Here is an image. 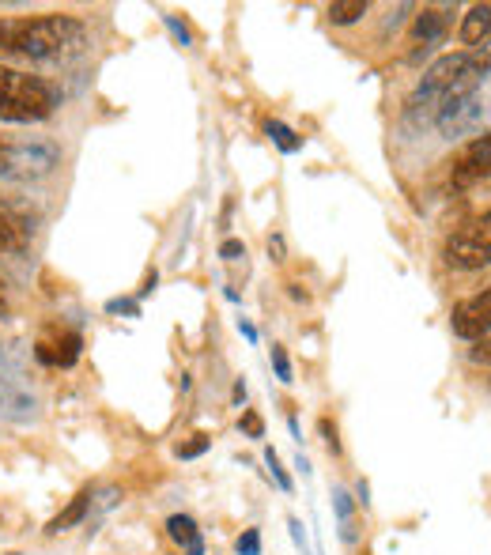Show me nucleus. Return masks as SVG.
<instances>
[{"instance_id": "obj_26", "label": "nucleus", "mask_w": 491, "mask_h": 555, "mask_svg": "<svg viewBox=\"0 0 491 555\" xmlns=\"http://www.w3.org/2000/svg\"><path fill=\"white\" fill-rule=\"evenodd\" d=\"M220 257L223 261H242V257H246V246H242L238 238H227V242L220 246Z\"/></svg>"}, {"instance_id": "obj_32", "label": "nucleus", "mask_w": 491, "mask_h": 555, "mask_svg": "<svg viewBox=\"0 0 491 555\" xmlns=\"http://www.w3.org/2000/svg\"><path fill=\"white\" fill-rule=\"evenodd\" d=\"M359 503L363 506L371 503V488H367V480H359Z\"/></svg>"}, {"instance_id": "obj_31", "label": "nucleus", "mask_w": 491, "mask_h": 555, "mask_svg": "<svg viewBox=\"0 0 491 555\" xmlns=\"http://www.w3.org/2000/svg\"><path fill=\"white\" fill-rule=\"evenodd\" d=\"M238 333H242V337L250 340V344H254V340H257V329H254V325H250V321H246V318H238Z\"/></svg>"}, {"instance_id": "obj_17", "label": "nucleus", "mask_w": 491, "mask_h": 555, "mask_svg": "<svg viewBox=\"0 0 491 555\" xmlns=\"http://www.w3.org/2000/svg\"><path fill=\"white\" fill-rule=\"evenodd\" d=\"M0 250H4V253L23 250V227H19L16 219L8 216V212H0Z\"/></svg>"}, {"instance_id": "obj_16", "label": "nucleus", "mask_w": 491, "mask_h": 555, "mask_svg": "<svg viewBox=\"0 0 491 555\" xmlns=\"http://www.w3.org/2000/svg\"><path fill=\"white\" fill-rule=\"evenodd\" d=\"M265 133L272 136V144H276V148H280L284 155H295L299 148H303V136L295 133V129H288L284 121H276V118L265 121Z\"/></svg>"}, {"instance_id": "obj_10", "label": "nucleus", "mask_w": 491, "mask_h": 555, "mask_svg": "<svg viewBox=\"0 0 491 555\" xmlns=\"http://www.w3.org/2000/svg\"><path fill=\"white\" fill-rule=\"evenodd\" d=\"M446 31H450V16L442 8H424L416 16V23H412V42L416 46L424 42V50H431V46H439L442 38H446Z\"/></svg>"}, {"instance_id": "obj_33", "label": "nucleus", "mask_w": 491, "mask_h": 555, "mask_svg": "<svg viewBox=\"0 0 491 555\" xmlns=\"http://www.w3.org/2000/svg\"><path fill=\"white\" fill-rule=\"evenodd\" d=\"M242 401H246V382L238 378V382H235V404H242Z\"/></svg>"}, {"instance_id": "obj_7", "label": "nucleus", "mask_w": 491, "mask_h": 555, "mask_svg": "<svg viewBox=\"0 0 491 555\" xmlns=\"http://www.w3.org/2000/svg\"><path fill=\"white\" fill-rule=\"evenodd\" d=\"M469 61H473V53H442L435 65L424 72V84H420V95H427V99H442V91L458 80L461 72L469 68Z\"/></svg>"}, {"instance_id": "obj_9", "label": "nucleus", "mask_w": 491, "mask_h": 555, "mask_svg": "<svg viewBox=\"0 0 491 555\" xmlns=\"http://www.w3.org/2000/svg\"><path fill=\"white\" fill-rule=\"evenodd\" d=\"M80 348H84V340L80 333H61L57 340H42L34 355L46 363V367H72L76 359H80Z\"/></svg>"}, {"instance_id": "obj_8", "label": "nucleus", "mask_w": 491, "mask_h": 555, "mask_svg": "<svg viewBox=\"0 0 491 555\" xmlns=\"http://www.w3.org/2000/svg\"><path fill=\"white\" fill-rule=\"evenodd\" d=\"M476 118H480V102L473 99H461V102H439V110H435V121H439L442 136H461L465 129H473Z\"/></svg>"}, {"instance_id": "obj_34", "label": "nucleus", "mask_w": 491, "mask_h": 555, "mask_svg": "<svg viewBox=\"0 0 491 555\" xmlns=\"http://www.w3.org/2000/svg\"><path fill=\"white\" fill-rule=\"evenodd\" d=\"M186 555H204V540H193L186 548Z\"/></svg>"}, {"instance_id": "obj_12", "label": "nucleus", "mask_w": 491, "mask_h": 555, "mask_svg": "<svg viewBox=\"0 0 491 555\" xmlns=\"http://www.w3.org/2000/svg\"><path fill=\"white\" fill-rule=\"evenodd\" d=\"M491 34V4H473L465 19H461V42L465 46H480Z\"/></svg>"}, {"instance_id": "obj_6", "label": "nucleus", "mask_w": 491, "mask_h": 555, "mask_svg": "<svg viewBox=\"0 0 491 555\" xmlns=\"http://www.w3.org/2000/svg\"><path fill=\"white\" fill-rule=\"evenodd\" d=\"M454 185L458 189H469V185L484 182L491 178V133L476 136L473 144H465V152L458 155V163H454Z\"/></svg>"}, {"instance_id": "obj_13", "label": "nucleus", "mask_w": 491, "mask_h": 555, "mask_svg": "<svg viewBox=\"0 0 491 555\" xmlns=\"http://www.w3.org/2000/svg\"><path fill=\"white\" fill-rule=\"evenodd\" d=\"M87 510H91V491H80V495H76V499H72V503H68L50 525H46V533H50V537H57V533H68V529H76V525L87 518Z\"/></svg>"}, {"instance_id": "obj_15", "label": "nucleus", "mask_w": 491, "mask_h": 555, "mask_svg": "<svg viewBox=\"0 0 491 555\" xmlns=\"http://www.w3.org/2000/svg\"><path fill=\"white\" fill-rule=\"evenodd\" d=\"M167 537L174 540V544L189 548L193 540H201V529H197V522H193L189 514H170L167 518Z\"/></svg>"}, {"instance_id": "obj_22", "label": "nucleus", "mask_w": 491, "mask_h": 555, "mask_svg": "<svg viewBox=\"0 0 491 555\" xmlns=\"http://www.w3.org/2000/svg\"><path fill=\"white\" fill-rule=\"evenodd\" d=\"M163 23H167V31L174 34V42L178 46H193V34H189V27L182 23L178 16H163Z\"/></svg>"}, {"instance_id": "obj_21", "label": "nucleus", "mask_w": 491, "mask_h": 555, "mask_svg": "<svg viewBox=\"0 0 491 555\" xmlns=\"http://www.w3.org/2000/svg\"><path fill=\"white\" fill-rule=\"evenodd\" d=\"M238 555H261V529H242V537L235 540Z\"/></svg>"}, {"instance_id": "obj_27", "label": "nucleus", "mask_w": 491, "mask_h": 555, "mask_svg": "<svg viewBox=\"0 0 491 555\" xmlns=\"http://www.w3.org/2000/svg\"><path fill=\"white\" fill-rule=\"evenodd\" d=\"M469 359H473V363H484V367H491V337L476 340V348L469 352Z\"/></svg>"}, {"instance_id": "obj_1", "label": "nucleus", "mask_w": 491, "mask_h": 555, "mask_svg": "<svg viewBox=\"0 0 491 555\" xmlns=\"http://www.w3.org/2000/svg\"><path fill=\"white\" fill-rule=\"evenodd\" d=\"M87 50V27L72 16L0 19V53L27 61H68Z\"/></svg>"}, {"instance_id": "obj_30", "label": "nucleus", "mask_w": 491, "mask_h": 555, "mask_svg": "<svg viewBox=\"0 0 491 555\" xmlns=\"http://www.w3.org/2000/svg\"><path fill=\"white\" fill-rule=\"evenodd\" d=\"M269 253H272V261H284V238L272 235L269 238Z\"/></svg>"}, {"instance_id": "obj_18", "label": "nucleus", "mask_w": 491, "mask_h": 555, "mask_svg": "<svg viewBox=\"0 0 491 555\" xmlns=\"http://www.w3.org/2000/svg\"><path fill=\"white\" fill-rule=\"evenodd\" d=\"M208 446H212V438L208 435H193L189 442H178V450H174V454L182 457V461H193V457H201Z\"/></svg>"}, {"instance_id": "obj_28", "label": "nucleus", "mask_w": 491, "mask_h": 555, "mask_svg": "<svg viewBox=\"0 0 491 555\" xmlns=\"http://www.w3.org/2000/svg\"><path fill=\"white\" fill-rule=\"evenodd\" d=\"M155 284H159V272L148 269V276H144V284H140V291H136V299H148V295L155 291Z\"/></svg>"}, {"instance_id": "obj_23", "label": "nucleus", "mask_w": 491, "mask_h": 555, "mask_svg": "<svg viewBox=\"0 0 491 555\" xmlns=\"http://www.w3.org/2000/svg\"><path fill=\"white\" fill-rule=\"evenodd\" d=\"M238 427H242V435H246V438H265V423H261V416H257V412H242Z\"/></svg>"}, {"instance_id": "obj_14", "label": "nucleus", "mask_w": 491, "mask_h": 555, "mask_svg": "<svg viewBox=\"0 0 491 555\" xmlns=\"http://www.w3.org/2000/svg\"><path fill=\"white\" fill-rule=\"evenodd\" d=\"M367 0H333L329 4V23L333 27H352V23H359V19L367 16Z\"/></svg>"}, {"instance_id": "obj_24", "label": "nucleus", "mask_w": 491, "mask_h": 555, "mask_svg": "<svg viewBox=\"0 0 491 555\" xmlns=\"http://www.w3.org/2000/svg\"><path fill=\"white\" fill-rule=\"evenodd\" d=\"M265 465L272 469V476H276V484H280V491H291V476L284 469H280V457H276V450H265Z\"/></svg>"}, {"instance_id": "obj_25", "label": "nucleus", "mask_w": 491, "mask_h": 555, "mask_svg": "<svg viewBox=\"0 0 491 555\" xmlns=\"http://www.w3.org/2000/svg\"><path fill=\"white\" fill-rule=\"evenodd\" d=\"M106 314H129V318H136V314H140V303H136V299H110V303H106Z\"/></svg>"}, {"instance_id": "obj_4", "label": "nucleus", "mask_w": 491, "mask_h": 555, "mask_svg": "<svg viewBox=\"0 0 491 555\" xmlns=\"http://www.w3.org/2000/svg\"><path fill=\"white\" fill-rule=\"evenodd\" d=\"M446 261L454 269H488L491 265V216L476 219L461 227L458 235L446 242Z\"/></svg>"}, {"instance_id": "obj_29", "label": "nucleus", "mask_w": 491, "mask_h": 555, "mask_svg": "<svg viewBox=\"0 0 491 555\" xmlns=\"http://www.w3.org/2000/svg\"><path fill=\"white\" fill-rule=\"evenodd\" d=\"M288 529H291V540H295V544H299V548L306 552V529H303V522H299V518H288Z\"/></svg>"}, {"instance_id": "obj_20", "label": "nucleus", "mask_w": 491, "mask_h": 555, "mask_svg": "<svg viewBox=\"0 0 491 555\" xmlns=\"http://www.w3.org/2000/svg\"><path fill=\"white\" fill-rule=\"evenodd\" d=\"M318 435H322L325 450H329V454L337 457V454H340V435H337V423L329 420V416H322V420H318Z\"/></svg>"}, {"instance_id": "obj_2", "label": "nucleus", "mask_w": 491, "mask_h": 555, "mask_svg": "<svg viewBox=\"0 0 491 555\" xmlns=\"http://www.w3.org/2000/svg\"><path fill=\"white\" fill-rule=\"evenodd\" d=\"M57 106H61V95L42 76H27V72L0 65V118L4 121H16V125L46 121Z\"/></svg>"}, {"instance_id": "obj_35", "label": "nucleus", "mask_w": 491, "mask_h": 555, "mask_svg": "<svg viewBox=\"0 0 491 555\" xmlns=\"http://www.w3.org/2000/svg\"><path fill=\"white\" fill-rule=\"evenodd\" d=\"M295 469H299V472H303V476H310V465H306V457H303V454H299V457H295Z\"/></svg>"}, {"instance_id": "obj_11", "label": "nucleus", "mask_w": 491, "mask_h": 555, "mask_svg": "<svg viewBox=\"0 0 491 555\" xmlns=\"http://www.w3.org/2000/svg\"><path fill=\"white\" fill-rule=\"evenodd\" d=\"M333 510H337L340 540L344 544H356L359 540V518H356V499L344 488H333Z\"/></svg>"}, {"instance_id": "obj_3", "label": "nucleus", "mask_w": 491, "mask_h": 555, "mask_svg": "<svg viewBox=\"0 0 491 555\" xmlns=\"http://www.w3.org/2000/svg\"><path fill=\"white\" fill-rule=\"evenodd\" d=\"M61 167V148L53 140H0V178L31 185Z\"/></svg>"}, {"instance_id": "obj_5", "label": "nucleus", "mask_w": 491, "mask_h": 555, "mask_svg": "<svg viewBox=\"0 0 491 555\" xmlns=\"http://www.w3.org/2000/svg\"><path fill=\"white\" fill-rule=\"evenodd\" d=\"M450 329H454V337L461 340H484L491 333V287L488 291H480L473 299H465V303L454 306V314H450Z\"/></svg>"}, {"instance_id": "obj_19", "label": "nucleus", "mask_w": 491, "mask_h": 555, "mask_svg": "<svg viewBox=\"0 0 491 555\" xmlns=\"http://www.w3.org/2000/svg\"><path fill=\"white\" fill-rule=\"evenodd\" d=\"M272 367H276V378H280L284 386H291V382H295V374H291V359H288V352H284L280 344H272Z\"/></svg>"}]
</instances>
